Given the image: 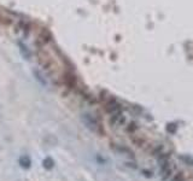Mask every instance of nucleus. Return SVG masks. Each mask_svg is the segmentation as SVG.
Segmentation results:
<instances>
[{"label":"nucleus","mask_w":193,"mask_h":181,"mask_svg":"<svg viewBox=\"0 0 193 181\" xmlns=\"http://www.w3.org/2000/svg\"><path fill=\"white\" fill-rule=\"evenodd\" d=\"M18 164L23 168V169H29L32 167V160L29 156H21L18 160Z\"/></svg>","instance_id":"obj_1"},{"label":"nucleus","mask_w":193,"mask_h":181,"mask_svg":"<svg viewBox=\"0 0 193 181\" xmlns=\"http://www.w3.org/2000/svg\"><path fill=\"white\" fill-rule=\"evenodd\" d=\"M82 120H83V122L86 123V126L87 127H89L92 130H96V122L94 120H93V117L92 116H89V115H85L83 117H82Z\"/></svg>","instance_id":"obj_2"},{"label":"nucleus","mask_w":193,"mask_h":181,"mask_svg":"<svg viewBox=\"0 0 193 181\" xmlns=\"http://www.w3.org/2000/svg\"><path fill=\"white\" fill-rule=\"evenodd\" d=\"M42 165H44V168H45L46 170H51V169H53V167H55V161H53L51 157H46V158L42 161Z\"/></svg>","instance_id":"obj_3"},{"label":"nucleus","mask_w":193,"mask_h":181,"mask_svg":"<svg viewBox=\"0 0 193 181\" xmlns=\"http://www.w3.org/2000/svg\"><path fill=\"white\" fill-rule=\"evenodd\" d=\"M185 180H186L185 174H184V173H181V172H179V173H176L173 178H172V180L170 181H185Z\"/></svg>","instance_id":"obj_4"}]
</instances>
